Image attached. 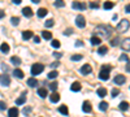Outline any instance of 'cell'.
Here are the masks:
<instances>
[{
  "label": "cell",
  "mask_w": 130,
  "mask_h": 117,
  "mask_svg": "<svg viewBox=\"0 0 130 117\" xmlns=\"http://www.w3.org/2000/svg\"><path fill=\"white\" fill-rule=\"evenodd\" d=\"M112 33H113V27H111L109 25H99L94 30V35L104 38V39L109 38L112 35Z\"/></svg>",
  "instance_id": "6da1fadb"
},
{
  "label": "cell",
  "mask_w": 130,
  "mask_h": 117,
  "mask_svg": "<svg viewBox=\"0 0 130 117\" xmlns=\"http://www.w3.org/2000/svg\"><path fill=\"white\" fill-rule=\"evenodd\" d=\"M111 66L109 65H103L102 66V70L99 73V78L102 81H107V79H109V73H111Z\"/></svg>",
  "instance_id": "7a4b0ae2"
},
{
  "label": "cell",
  "mask_w": 130,
  "mask_h": 117,
  "mask_svg": "<svg viewBox=\"0 0 130 117\" xmlns=\"http://www.w3.org/2000/svg\"><path fill=\"white\" fill-rule=\"evenodd\" d=\"M129 26H130V22L127 20H121L120 22H118V25L116 26V31L117 33H125V31H127V29H129Z\"/></svg>",
  "instance_id": "3957f363"
},
{
  "label": "cell",
  "mask_w": 130,
  "mask_h": 117,
  "mask_svg": "<svg viewBox=\"0 0 130 117\" xmlns=\"http://www.w3.org/2000/svg\"><path fill=\"white\" fill-rule=\"evenodd\" d=\"M43 69H44V65H43V64L35 62V64H32V65H31L30 72H31L32 76H38V74H40V73L43 72Z\"/></svg>",
  "instance_id": "277c9868"
},
{
  "label": "cell",
  "mask_w": 130,
  "mask_h": 117,
  "mask_svg": "<svg viewBox=\"0 0 130 117\" xmlns=\"http://www.w3.org/2000/svg\"><path fill=\"white\" fill-rule=\"evenodd\" d=\"M75 25H77L78 27H81V29H83V27L86 26V20H85V17L81 16V14L75 17Z\"/></svg>",
  "instance_id": "5b68a950"
},
{
  "label": "cell",
  "mask_w": 130,
  "mask_h": 117,
  "mask_svg": "<svg viewBox=\"0 0 130 117\" xmlns=\"http://www.w3.org/2000/svg\"><path fill=\"white\" fill-rule=\"evenodd\" d=\"M72 8L73 9H77V10H85L86 9V4L85 3H82V2H73L72 3Z\"/></svg>",
  "instance_id": "8992f818"
},
{
  "label": "cell",
  "mask_w": 130,
  "mask_h": 117,
  "mask_svg": "<svg viewBox=\"0 0 130 117\" xmlns=\"http://www.w3.org/2000/svg\"><path fill=\"white\" fill-rule=\"evenodd\" d=\"M0 83L3 85V86H9L10 85V78L8 74H3V76H0Z\"/></svg>",
  "instance_id": "52a82bcc"
},
{
  "label": "cell",
  "mask_w": 130,
  "mask_h": 117,
  "mask_svg": "<svg viewBox=\"0 0 130 117\" xmlns=\"http://www.w3.org/2000/svg\"><path fill=\"white\" fill-rule=\"evenodd\" d=\"M115 83L116 85H124L125 82H126V77L125 76H122V74H117V76L115 77Z\"/></svg>",
  "instance_id": "ba28073f"
},
{
  "label": "cell",
  "mask_w": 130,
  "mask_h": 117,
  "mask_svg": "<svg viewBox=\"0 0 130 117\" xmlns=\"http://www.w3.org/2000/svg\"><path fill=\"white\" fill-rule=\"evenodd\" d=\"M91 65L90 64H85V65L79 69V72H81V74H83V76H86V74H90L91 73Z\"/></svg>",
  "instance_id": "9c48e42d"
},
{
  "label": "cell",
  "mask_w": 130,
  "mask_h": 117,
  "mask_svg": "<svg viewBox=\"0 0 130 117\" xmlns=\"http://www.w3.org/2000/svg\"><path fill=\"white\" fill-rule=\"evenodd\" d=\"M82 109H83V112H86V113H90V112L92 111V105H91V103H90L89 100L83 102V104H82Z\"/></svg>",
  "instance_id": "30bf717a"
},
{
  "label": "cell",
  "mask_w": 130,
  "mask_h": 117,
  "mask_svg": "<svg viewBox=\"0 0 130 117\" xmlns=\"http://www.w3.org/2000/svg\"><path fill=\"white\" fill-rule=\"evenodd\" d=\"M121 48L124 51H130V38H125L121 42Z\"/></svg>",
  "instance_id": "8fae6325"
},
{
  "label": "cell",
  "mask_w": 130,
  "mask_h": 117,
  "mask_svg": "<svg viewBox=\"0 0 130 117\" xmlns=\"http://www.w3.org/2000/svg\"><path fill=\"white\" fill-rule=\"evenodd\" d=\"M32 37H34V34H32L31 30H25V31H22V38H24V40H29V39H31Z\"/></svg>",
  "instance_id": "7c38bea8"
},
{
  "label": "cell",
  "mask_w": 130,
  "mask_h": 117,
  "mask_svg": "<svg viewBox=\"0 0 130 117\" xmlns=\"http://www.w3.org/2000/svg\"><path fill=\"white\" fill-rule=\"evenodd\" d=\"M50 100H51V103H57L59 100H60V94L59 92H52L51 94V96H50Z\"/></svg>",
  "instance_id": "4fadbf2b"
},
{
  "label": "cell",
  "mask_w": 130,
  "mask_h": 117,
  "mask_svg": "<svg viewBox=\"0 0 130 117\" xmlns=\"http://www.w3.org/2000/svg\"><path fill=\"white\" fill-rule=\"evenodd\" d=\"M90 42H91V44H94V46H99L102 43V38L96 37V35H92L91 39H90Z\"/></svg>",
  "instance_id": "5bb4252c"
},
{
  "label": "cell",
  "mask_w": 130,
  "mask_h": 117,
  "mask_svg": "<svg viewBox=\"0 0 130 117\" xmlns=\"http://www.w3.org/2000/svg\"><path fill=\"white\" fill-rule=\"evenodd\" d=\"M22 14H24L25 17H31V16H32V9H31L30 7H25V8L22 9Z\"/></svg>",
  "instance_id": "9a60e30c"
},
{
  "label": "cell",
  "mask_w": 130,
  "mask_h": 117,
  "mask_svg": "<svg viewBox=\"0 0 130 117\" xmlns=\"http://www.w3.org/2000/svg\"><path fill=\"white\" fill-rule=\"evenodd\" d=\"M42 37L44 38L46 40H51L52 39V33H51V31H48V30H43L42 31Z\"/></svg>",
  "instance_id": "2e32d148"
},
{
  "label": "cell",
  "mask_w": 130,
  "mask_h": 117,
  "mask_svg": "<svg viewBox=\"0 0 130 117\" xmlns=\"http://www.w3.org/2000/svg\"><path fill=\"white\" fill-rule=\"evenodd\" d=\"M59 112H60L61 114H64V116H68V114H69L68 107H67L65 104H62V105H60V107H59Z\"/></svg>",
  "instance_id": "e0dca14e"
},
{
  "label": "cell",
  "mask_w": 130,
  "mask_h": 117,
  "mask_svg": "<svg viewBox=\"0 0 130 117\" xmlns=\"http://www.w3.org/2000/svg\"><path fill=\"white\" fill-rule=\"evenodd\" d=\"M70 90H72V91H74V92H78V91L81 90V83H79V82H73Z\"/></svg>",
  "instance_id": "ac0fdd59"
},
{
  "label": "cell",
  "mask_w": 130,
  "mask_h": 117,
  "mask_svg": "<svg viewBox=\"0 0 130 117\" xmlns=\"http://www.w3.org/2000/svg\"><path fill=\"white\" fill-rule=\"evenodd\" d=\"M13 76L16 77V78H24V72L21 70V69H14L13 70Z\"/></svg>",
  "instance_id": "d6986e66"
},
{
  "label": "cell",
  "mask_w": 130,
  "mask_h": 117,
  "mask_svg": "<svg viewBox=\"0 0 130 117\" xmlns=\"http://www.w3.org/2000/svg\"><path fill=\"white\" fill-rule=\"evenodd\" d=\"M8 117H18V109L17 108H10L8 112Z\"/></svg>",
  "instance_id": "ffe728a7"
},
{
  "label": "cell",
  "mask_w": 130,
  "mask_h": 117,
  "mask_svg": "<svg viewBox=\"0 0 130 117\" xmlns=\"http://www.w3.org/2000/svg\"><path fill=\"white\" fill-rule=\"evenodd\" d=\"M47 13H48V10H47L46 8H39V9H38V12H37L38 17H44Z\"/></svg>",
  "instance_id": "44dd1931"
},
{
  "label": "cell",
  "mask_w": 130,
  "mask_h": 117,
  "mask_svg": "<svg viewBox=\"0 0 130 117\" xmlns=\"http://www.w3.org/2000/svg\"><path fill=\"white\" fill-rule=\"evenodd\" d=\"M27 85L30 87H37L38 86V81L35 78H30V79H27Z\"/></svg>",
  "instance_id": "7402d4cb"
},
{
  "label": "cell",
  "mask_w": 130,
  "mask_h": 117,
  "mask_svg": "<svg viewBox=\"0 0 130 117\" xmlns=\"http://www.w3.org/2000/svg\"><path fill=\"white\" fill-rule=\"evenodd\" d=\"M10 62L17 66V65H20V64H21V59L17 57V56H12V57H10Z\"/></svg>",
  "instance_id": "603a6c76"
},
{
  "label": "cell",
  "mask_w": 130,
  "mask_h": 117,
  "mask_svg": "<svg viewBox=\"0 0 130 117\" xmlns=\"http://www.w3.org/2000/svg\"><path fill=\"white\" fill-rule=\"evenodd\" d=\"M118 108H120L121 111H127L129 109V103L127 102H121L120 105H118Z\"/></svg>",
  "instance_id": "cb8c5ba5"
},
{
  "label": "cell",
  "mask_w": 130,
  "mask_h": 117,
  "mask_svg": "<svg viewBox=\"0 0 130 117\" xmlns=\"http://www.w3.org/2000/svg\"><path fill=\"white\" fill-rule=\"evenodd\" d=\"M107 52H108V47H105V46H102V47H99V49H98V54L102 55V56L105 55Z\"/></svg>",
  "instance_id": "d4e9b609"
},
{
  "label": "cell",
  "mask_w": 130,
  "mask_h": 117,
  "mask_svg": "<svg viewBox=\"0 0 130 117\" xmlns=\"http://www.w3.org/2000/svg\"><path fill=\"white\" fill-rule=\"evenodd\" d=\"M47 94H48L47 90H46V89H43V87L38 90V95H39L40 98H46V96H47Z\"/></svg>",
  "instance_id": "484cf974"
},
{
  "label": "cell",
  "mask_w": 130,
  "mask_h": 117,
  "mask_svg": "<svg viewBox=\"0 0 130 117\" xmlns=\"http://www.w3.org/2000/svg\"><path fill=\"white\" fill-rule=\"evenodd\" d=\"M0 51H2L3 54H8L9 52V46L7 43H3L2 46H0Z\"/></svg>",
  "instance_id": "4316f807"
},
{
  "label": "cell",
  "mask_w": 130,
  "mask_h": 117,
  "mask_svg": "<svg viewBox=\"0 0 130 117\" xmlns=\"http://www.w3.org/2000/svg\"><path fill=\"white\" fill-rule=\"evenodd\" d=\"M115 7V4L112 3V2H105L104 4H103V8L104 9H107V10H109V9H112Z\"/></svg>",
  "instance_id": "83f0119b"
},
{
  "label": "cell",
  "mask_w": 130,
  "mask_h": 117,
  "mask_svg": "<svg viewBox=\"0 0 130 117\" xmlns=\"http://www.w3.org/2000/svg\"><path fill=\"white\" fill-rule=\"evenodd\" d=\"M57 76H59L57 70H51V72L48 73V78H50V79H53V78H56Z\"/></svg>",
  "instance_id": "f1b7e54d"
},
{
  "label": "cell",
  "mask_w": 130,
  "mask_h": 117,
  "mask_svg": "<svg viewBox=\"0 0 130 117\" xmlns=\"http://www.w3.org/2000/svg\"><path fill=\"white\" fill-rule=\"evenodd\" d=\"M98 95H99L100 98H104L105 95H107V90H105L104 87H100L99 90H98Z\"/></svg>",
  "instance_id": "f546056e"
},
{
  "label": "cell",
  "mask_w": 130,
  "mask_h": 117,
  "mask_svg": "<svg viewBox=\"0 0 130 117\" xmlns=\"http://www.w3.org/2000/svg\"><path fill=\"white\" fill-rule=\"evenodd\" d=\"M99 109H100V111H107V109H108V103H107V102H102V103L99 104Z\"/></svg>",
  "instance_id": "4dcf8cb0"
},
{
  "label": "cell",
  "mask_w": 130,
  "mask_h": 117,
  "mask_svg": "<svg viewBox=\"0 0 130 117\" xmlns=\"http://www.w3.org/2000/svg\"><path fill=\"white\" fill-rule=\"evenodd\" d=\"M55 7L56 8H62V7H65V2H64V0H56V2H55Z\"/></svg>",
  "instance_id": "1f68e13d"
},
{
  "label": "cell",
  "mask_w": 130,
  "mask_h": 117,
  "mask_svg": "<svg viewBox=\"0 0 130 117\" xmlns=\"http://www.w3.org/2000/svg\"><path fill=\"white\" fill-rule=\"evenodd\" d=\"M26 102V99H25V95H24V96H21V98H18L17 100H16V104L17 105H21V104H24Z\"/></svg>",
  "instance_id": "d6a6232c"
},
{
  "label": "cell",
  "mask_w": 130,
  "mask_h": 117,
  "mask_svg": "<svg viewBox=\"0 0 130 117\" xmlns=\"http://www.w3.org/2000/svg\"><path fill=\"white\" fill-rule=\"evenodd\" d=\"M73 61H79L81 59H83V56L82 55H72V57H70Z\"/></svg>",
  "instance_id": "836d02e7"
},
{
  "label": "cell",
  "mask_w": 130,
  "mask_h": 117,
  "mask_svg": "<svg viewBox=\"0 0 130 117\" xmlns=\"http://www.w3.org/2000/svg\"><path fill=\"white\" fill-rule=\"evenodd\" d=\"M50 89L52 90V92H55L56 89H57V82H52V83H50Z\"/></svg>",
  "instance_id": "e575fe53"
},
{
  "label": "cell",
  "mask_w": 130,
  "mask_h": 117,
  "mask_svg": "<svg viewBox=\"0 0 130 117\" xmlns=\"http://www.w3.org/2000/svg\"><path fill=\"white\" fill-rule=\"evenodd\" d=\"M52 47L53 48H59L60 47V42L57 39H52Z\"/></svg>",
  "instance_id": "d590c367"
},
{
  "label": "cell",
  "mask_w": 130,
  "mask_h": 117,
  "mask_svg": "<svg viewBox=\"0 0 130 117\" xmlns=\"http://www.w3.org/2000/svg\"><path fill=\"white\" fill-rule=\"evenodd\" d=\"M10 22H12L14 26H17V25H18V22H20V18H18V17H12V20H10Z\"/></svg>",
  "instance_id": "8d00e7d4"
},
{
  "label": "cell",
  "mask_w": 130,
  "mask_h": 117,
  "mask_svg": "<svg viewBox=\"0 0 130 117\" xmlns=\"http://www.w3.org/2000/svg\"><path fill=\"white\" fill-rule=\"evenodd\" d=\"M53 24H55V21H53V20H47L46 21V27H52Z\"/></svg>",
  "instance_id": "74e56055"
},
{
  "label": "cell",
  "mask_w": 130,
  "mask_h": 117,
  "mask_svg": "<svg viewBox=\"0 0 130 117\" xmlns=\"http://www.w3.org/2000/svg\"><path fill=\"white\" fill-rule=\"evenodd\" d=\"M111 44L112 46H117V44H120V38H115L111 40Z\"/></svg>",
  "instance_id": "f35d334b"
},
{
  "label": "cell",
  "mask_w": 130,
  "mask_h": 117,
  "mask_svg": "<svg viewBox=\"0 0 130 117\" xmlns=\"http://www.w3.org/2000/svg\"><path fill=\"white\" fill-rule=\"evenodd\" d=\"M120 61H125V62H127V61H129L127 55H125V54H124V55H121V56H120Z\"/></svg>",
  "instance_id": "ab89813d"
},
{
  "label": "cell",
  "mask_w": 130,
  "mask_h": 117,
  "mask_svg": "<svg viewBox=\"0 0 130 117\" xmlns=\"http://www.w3.org/2000/svg\"><path fill=\"white\" fill-rule=\"evenodd\" d=\"M64 34L65 35H70V34H73V27H69V29H67L64 31Z\"/></svg>",
  "instance_id": "60d3db41"
},
{
  "label": "cell",
  "mask_w": 130,
  "mask_h": 117,
  "mask_svg": "<svg viewBox=\"0 0 130 117\" xmlns=\"http://www.w3.org/2000/svg\"><path fill=\"white\" fill-rule=\"evenodd\" d=\"M30 112H31V108H30V107L24 108V114H25V116H29V114H30Z\"/></svg>",
  "instance_id": "b9f144b4"
},
{
  "label": "cell",
  "mask_w": 130,
  "mask_h": 117,
  "mask_svg": "<svg viewBox=\"0 0 130 117\" xmlns=\"http://www.w3.org/2000/svg\"><path fill=\"white\" fill-rule=\"evenodd\" d=\"M118 94H120V90H118V89H113V90H112V96H113V98L117 96Z\"/></svg>",
  "instance_id": "7bdbcfd3"
},
{
  "label": "cell",
  "mask_w": 130,
  "mask_h": 117,
  "mask_svg": "<svg viewBox=\"0 0 130 117\" xmlns=\"http://www.w3.org/2000/svg\"><path fill=\"white\" fill-rule=\"evenodd\" d=\"M4 109H7V104L4 102H0V111H4Z\"/></svg>",
  "instance_id": "ee69618b"
},
{
  "label": "cell",
  "mask_w": 130,
  "mask_h": 117,
  "mask_svg": "<svg viewBox=\"0 0 130 117\" xmlns=\"http://www.w3.org/2000/svg\"><path fill=\"white\" fill-rule=\"evenodd\" d=\"M53 57L60 59V57H62V54H60V52H53Z\"/></svg>",
  "instance_id": "f6af8a7d"
},
{
  "label": "cell",
  "mask_w": 130,
  "mask_h": 117,
  "mask_svg": "<svg viewBox=\"0 0 130 117\" xmlns=\"http://www.w3.org/2000/svg\"><path fill=\"white\" fill-rule=\"evenodd\" d=\"M90 7H91L92 9H98V8H99V5H98V3H90Z\"/></svg>",
  "instance_id": "bcb514c9"
},
{
  "label": "cell",
  "mask_w": 130,
  "mask_h": 117,
  "mask_svg": "<svg viewBox=\"0 0 130 117\" xmlns=\"http://www.w3.org/2000/svg\"><path fill=\"white\" fill-rule=\"evenodd\" d=\"M59 65H60L59 62H53V64H51V68H52V69H55V68H57Z\"/></svg>",
  "instance_id": "7dc6e473"
},
{
  "label": "cell",
  "mask_w": 130,
  "mask_h": 117,
  "mask_svg": "<svg viewBox=\"0 0 130 117\" xmlns=\"http://www.w3.org/2000/svg\"><path fill=\"white\" fill-rule=\"evenodd\" d=\"M75 46H77V47H81V46H83V42H81V40H77V42H75Z\"/></svg>",
  "instance_id": "c3c4849f"
},
{
  "label": "cell",
  "mask_w": 130,
  "mask_h": 117,
  "mask_svg": "<svg viewBox=\"0 0 130 117\" xmlns=\"http://www.w3.org/2000/svg\"><path fill=\"white\" fill-rule=\"evenodd\" d=\"M2 68H3L4 72H8V70H9V69H8V65H5V64H2Z\"/></svg>",
  "instance_id": "681fc988"
},
{
  "label": "cell",
  "mask_w": 130,
  "mask_h": 117,
  "mask_svg": "<svg viewBox=\"0 0 130 117\" xmlns=\"http://www.w3.org/2000/svg\"><path fill=\"white\" fill-rule=\"evenodd\" d=\"M126 72L127 73H130V60L127 61V64H126Z\"/></svg>",
  "instance_id": "f907efd6"
},
{
  "label": "cell",
  "mask_w": 130,
  "mask_h": 117,
  "mask_svg": "<svg viewBox=\"0 0 130 117\" xmlns=\"http://www.w3.org/2000/svg\"><path fill=\"white\" fill-rule=\"evenodd\" d=\"M125 12H126V13H130V4H127V5L125 7Z\"/></svg>",
  "instance_id": "816d5d0a"
},
{
  "label": "cell",
  "mask_w": 130,
  "mask_h": 117,
  "mask_svg": "<svg viewBox=\"0 0 130 117\" xmlns=\"http://www.w3.org/2000/svg\"><path fill=\"white\" fill-rule=\"evenodd\" d=\"M34 42H35V43H39V42H40V38H39V37H34Z\"/></svg>",
  "instance_id": "f5cc1de1"
},
{
  "label": "cell",
  "mask_w": 130,
  "mask_h": 117,
  "mask_svg": "<svg viewBox=\"0 0 130 117\" xmlns=\"http://www.w3.org/2000/svg\"><path fill=\"white\" fill-rule=\"evenodd\" d=\"M4 14H5V13H4V10L0 9V18H3V17H4Z\"/></svg>",
  "instance_id": "db71d44e"
},
{
  "label": "cell",
  "mask_w": 130,
  "mask_h": 117,
  "mask_svg": "<svg viewBox=\"0 0 130 117\" xmlns=\"http://www.w3.org/2000/svg\"><path fill=\"white\" fill-rule=\"evenodd\" d=\"M12 2H13L14 4H21V2H22V0H12Z\"/></svg>",
  "instance_id": "11a10c76"
},
{
  "label": "cell",
  "mask_w": 130,
  "mask_h": 117,
  "mask_svg": "<svg viewBox=\"0 0 130 117\" xmlns=\"http://www.w3.org/2000/svg\"><path fill=\"white\" fill-rule=\"evenodd\" d=\"M31 2H32V3H35V4H38V3L40 2V0H31Z\"/></svg>",
  "instance_id": "9f6ffc18"
}]
</instances>
